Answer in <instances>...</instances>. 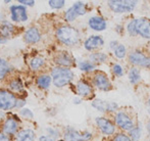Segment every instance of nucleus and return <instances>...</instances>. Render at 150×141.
<instances>
[{
    "mask_svg": "<svg viewBox=\"0 0 150 141\" xmlns=\"http://www.w3.org/2000/svg\"><path fill=\"white\" fill-rule=\"evenodd\" d=\"M55 62L62 68L63 67H71L74 64V58L67 52H61L55 57Z\"/></svg>",
    "mask_w": 150,
    "mask_h": 141,
    "instance_id": "15",
    "label": "nucleus"
},
{
    "mask_svg": "<svg viewBox=\"0 0 150 141\" xmlns=\"http://www.w3.org/2000/svg\"><path fill=\"white\" fill-rule=\"evenodd\" d=\"M115 122L122 129L127 130V131H131L134 128V124L131 118L129 117L127 113H119L115 115Z\"/></svg>",
    "mask_w": 150,
    "mask_h": 141,
    "instance_id": "8",
    "label": "nucleus"
},
{
    "mask_svg": "<svg viewBox=\"0 0 150 141\" xmlns=\"http://www.w3.org/2000/svg\"><path fill=\"white\" fill-rule=\"evenodd\" d=\"M77 90L78 93L81 96H89L92 93V88L88 83L84 81H80L77 85Z\"/></svg>",
    "mask_w": 150,
    "mask_h": 141,
    "instance_id": "20",
    "label": "nucleus"
},
{
    "mask_svg": "<svg viewBox=\"0 0 150 141\" xmlns=\"http://www.w3.org/2000/svg\"><path fill=\"white\" fill-rule=\"evenodd\" d=\"M48 132H49L50 134H53L54 137H56V136H57V132L54 131V130H52V129H48Z\"/></svg>",
    "mask_w": 150,
    "mask_h": 141,
    "instance_id": "42",
    "label": "nucleus"
},
{
    "mask_svg": "<svg viewBox=\"0 0 150 141\" xmlns=\"http://www.w3.org/2000/svg\"><path fill=\"white\" fill-rule=\"evenodd\" d=\"M117 41H112V42L110 43V47H111V48H115H115L117 47Z\"/></svg>",
    "mask_w": 150,
    "mask_h": 141,
    "instance_id": "43",
    "label": "nucleus"
},
{
    "mask_svg": "<svg viewBox=\"0 0 150 141\" xmlns=\"http://www.w3.org/2000/svg\"><path fill=\"white\" fill-rule=\"evenodd\" d=\"M94 83L97 86V88L104 90V91H106V90H108L110 88V82H109L107 76L103 73H98L95 75Z\"/></svg>",
    "mask_w": 150,
    "mask_h": 141,
    "instance_id": "12",
    "label": "nucleus"
},
{
    "mask_svg": "<svg viewBox=\"0 0 150 141\" xmlns=\"http://www.w3.org/2000/svg\"><path fill=\"white\" fill-rule=\"evenodd\" d=\"M16 98L12 93L5 90H0V109L7 111L16 106Z\"/></svg>",
    "mask_w": 150,
    "mask_h": 141,
    "instance_id": "4",
    "label": "nucleus"
},
{
    "mask_svg": "<svg viewBox=\"0 0 150 141\" xmlns=\"http://www.w3.org/2000/svg\"><path fill=\"white\" fill-rule=\"evenodd\" d=\"M129 60L132 64H136V66L144 67V68H149L150 67V57L145 56L143 53L138 51L132 52L129 56Z\"/></svg>",
    "mask_w": 150,
    "mask_h": 141,
    "instance_id": "7",
    "label": "nucleus"
},
{
    "mask_svg": "<svg viewBox=\"0 0 150 141\" xmlns=\"http://www.w3.org/2000/svg\"><path fill=\"white\" fill-rule=\"evenodd\" d=\"M56 36L61 43L69 46L76 45L80 40L79 32L69 26H62L58 28L56 31Z\"/></svg>",
    "mask_w": 150,
    "mask_h": 141,
    "instance_id": "1",
    "label": "nucleus"
},
{
    "mask_svg": "<svg viewBox=\"0 0 150 141\" xmlns=\"http://www.w3.org/2000/svg\"><path fill=\"white\" fill-rule=\"evenodd\" d=\"M148 130L150 131V123H149V125H148Z\"/></svg>",
    "mask_w": 150,
    "mask_h": 141,
    "instance_id": "45",
    "label": "nucleus"
},
{
    "mask_svg": "<svg viewBox=\"0 0 150 141\" xmlns=\"http://www.w3.org/2000/svg\"><path fill=\"white\" fill-rule=\"evenodd\" d=\"M64 3L65 2L63 1V0H50L49 1V5L51 6L52 8H56V9L63 7Z\"/></svg>",
    "mask_w": 150,
    "mask_h": 141,
    "instance_id": "32",
    "label": "nucleus"
},
{
    "mask_svg": "<svg viewBox=\"0 0 150 141\" xmlns=\"http://www.w3.org/2000/svg\"><path fill=\"white\" fill-rule=\"evenodd\" d=\"M64 141H83V137L78 131L69 128L64 133Z\"/></svg>",
    "mask_w": 150,
    "mask_h": 141,
    "instance_id": "19",
    "label": "nucleus"
},
{
    "mask_svg": "<svg viewBox=\"0 0 150 141\" xmlns=\"http://www.w3.org/2000/svg\"><path fill=\"white\" fill-rule=\"evenodd\" d=\"M112 141H131V139L125 134H119V135H117L113 138Z\"/></svg>",
    "mask_w": 150,
    "mask_h": 141,
    "instance_id": "33",
    "label": "nucleus"
},
{
    "mask_svg": "<svg viewBox=\"0 0 150 141\" xmlns=\"http://www.w3.org/2000/svg\"><path fill=\"white\" fill-rule=\"evenodd\" d=\"M149 111V113H150V108H149V111Z\"/></svg>",
    "mask_w": 150,
    "mask_h": 141,
    "instance_id": "47",
    "label": "nucleus"
},
{
    "mask_svg": "<svg viewBox=\"0 0 150 141\" xmlns=\"http://www.w3.org/2000/svg\"><path fill=\"white\" fill-rule=\"evenodd\" d=\"M39 141H54V140L51 137H49V136H41L39 138Z\"/></svg>",
    "mask_w": 150,
    "mask_h": 141,
    "instance_id": "37",
    "label": "nucleus"
},
{
    "mask_svg": "<svg viewBox=\"0 0 150 141\" xmlns=\"http://www.w3.org/2000/svg\"><path fill=\"white\" fill-rule=\"evenodd\" d=\"M129 80L132 84H136L140 80V71L137 68H132L129 72Z\"/></svg>",
    "mask_w": 150,
    "mask_h": 141,
    "instance_id": "24",
    "label": "nucleus"
},
{
    "mask_svg": "<svg viewBox=\"0 0 150 141\" xmlns=\"http://www.w3.org/2000/svg\"><path fill=\"white\" fill-rule=\"evenodd\" d=\"M0 141H9L7 135H5L4 133H0Z\"/></svg>",
    "mask_w": 150,
    "mask_h": 141,
    "instance_id": "38",
    "label": "nucleus"
},
{
    "mask_svg": "<svg viewBox=\"0 0 150 141\" xmlns=\"http://www.w3.org/2000/svg\"><path fill=\"white\" fill-rule=\"evenodd\" d=\"M16 141H35V133L30 129L22 130L16 135Z\"/></svg>",
    "mask_w": 150,
    "mask_h": 141,
    "instance_id": "18",
    "label": "nucleus"
},
{
    "mask_svg": "<svg viewBox=\"0 0 150 141\" xmlns=\"http://www.w3.org/2000/svg\"><path fill=\"white\" fill-rule=\"evenodd\" d=\"M136 20L132 21L131 23H129L128 25V32L129 34L131 36H136L138 35V33H137V26H136Z\"/></svg>",
    "mask_w": 150,
    "mask_h": 141,
    "instance_id": "29",
    "label": "nucleus"
},
{
    "mask_svg": "<svg viewBox=\"0 0 150 141\" xmlns=\"http://www.w3.org/2000/svg\"><path fill=\"white\" fill-rule=\"evenodd\" d=\"M18 122L13 119H8L5 121L3 125V133L6 135H12L16 132L18 130Z\"/></svg>",
    "mask_w": 150,
    "mask_h": 141,
    "instance_id": "17",
    "label": "nucleus"
},
{
    "mask_svg": "<svg viewBox=\"0 0 150 141\" xmlns=\"http://www.w3.org/2000/svg\"><path fill=\"white\" fill-rule=\"evenodd\" d=\"M25 100H18L16 101V107H21V106H25Z\"/></svg>",
    "mask_w": 150,
    "mask_h": 141,
    "instance_id": "41",
    "label": "nucleus"
},
{
    "mask_svg": "<svg viewBox=\"0 0 150 141\" xmlns=\"http://www.w3.org/2000/svg\"><path fill=\"white\" fill-rule=\"evenodd\" d=\"M90 58L93 62H104L107 58V56H106V54H104V53H94V54H91Z\"/></svg>",
    "mask_w": 150,
    "mask_h": 141,
    "instance_id": "30",
    "label": "nucleus"
},
{
    "mask_svg": "<svg viewBox=\"0 0 150 141\" xmlns=\"http://www.w3.org/2000/svg\"><path fill=\"white\" fill-rule=\"evenodd\" d=\"M44 64H45V62H44L43 58L34 57L33 60H31V62H30V67H31L32 70L37 71V70H39L40 68H42V67L44 66Z\"/></svg>",
    "mask_w": 150,
    "mask_h": 141,
    "instance_id": "25",
    "label": "nucleus"
},
{
    "mask_svg": "<svg viewBox=\"0 0 150 141\" xmlns=\"http://www.w3.org/2000/svg\"><path fill=\"white\" fill-rule=\"evenodd\" d=\"M9 87H10V89L13 90V91H16V92L21 91V90L23 89V83L20 79H14V80H12V81H10Z\"/></svg>",
    "mask_w": 150,
    "mask_h": 141,
    "instance_id": "26",
    "label": "nucleus"
},
{
    "mask_svg": "<svg viewBox=\"0 0 150 141\" xmlns=\"http://www.w3.org/2000/svg\"><path fill=\"white\" fill-rule=\"evenodd\" d=\"M6 41H7V39H6V38L4 37L3 35H2L1 31H0V44H4Z\"/></svg>",
    "mask_w": 150,
    "mask_h": 141,
    "instance_id": "39",
    "label": "nucleus"
},
{
    "mask_svg": "<svg viewBox=\"0 0 150 141\" xmlns=\"http://www.w3.org/2000/svg\"><path fill=\"white\" fill-rule=\"evenodd\" d=\"M115 54L119 58L125 57V55H126V47L124 45H122V44L117 45V47L115 49Z\"/></svg>",
    "mask_w": 150,
    "mask_h": 141,
    "instance_id": "28",
    "label": "nucleus"
},
{
    "mask_svg": "<svg viewBox=\"0 0 150 141\" xmlns=\"http://www.w3.org/2000/svg\"><path fill=\"white\" fill-rule=\"evenodd\" d=\"M113 73L115 74L117 76H122V68L120 66V64H115L113 66Z\"/></svg>",
    "mask_w": 150,
    "mask_h": 141,
    "instance_id": "34",
    "label": "nucleus"
},
{
    "mask_svg": "<svg viewBox=\"0 0 150 141\" xmlns=\"http://www.w3.org/2000/svg\"><path fill=\"white\" fill-rule=\"evenodd\" d=\"M82 137H83V141L88 140V139H90V138H91V134L86 132V133H84L83 135H82Z\"/></svg>",
    "mask_w": 150,
    "mask_h": 141,
    "instance_id": "40",
    "label": "nucleus"
},
{
    "mask_svg": "<svg viewBox=\"0 0 150 141\" xmlns=\"http://www.w3.org/2000/svg\"><path fill=\"white\" fill-rule=\"evenodd\" d=\"M86 13V5L83 2H76L71 7L65 12V20L67 22H73L79 16H83Z\"/></svg>",
    "mask_w": 150,
    "mask_h": 141,
    "instance_id": "5",
    "label": "nucleus"
},
{
    "mask_svg": "<svg viewBox=\"0 0 150 141\" xmlns=\"http://www.w3.org/2000/svg\"><path fill=\"white\" fill-rule=\"evenodd\" d=\"M21 4H25V5H29V6H33L34 4H35V1H33V0H31V1H29V0H20Z\"/></svg>",
    "mask_w": 150,
    "mask_h": 141,
    "instance_id": "36",
    "label": "nucleus"
},
{
    "mask_svg": "<svg viewBox=\"0 0 150 141\" xmlns=\"http://www.w3.org/2000/svg\"><path fill=\"white\" fill-rule=\"evenodd\" d=\"M37 84L39 87L41 88H48L51 84V77L50 76H47V75H43V76H40L39 78L37 79Z\"/></svg>",
    "mask_w": 150,
    "mask_h": 141,
    "instance_id": "22",
    "label": "nucleus"
},
{
    "mask_svg": "<svg viewBox=\"0 0 150 141\" xmlns=\"http://www.w3.org/2000/svg\"><path fill=\"white\" fill-rule=\"evenodd\" d=\"M148 102H149V106H150V98H149V101Z\"/></svg>",
    "mask_w": 150,
    "mask_h": 141,
    "instance_id": "46",
    "label": "nucleus"
},
{
    "mask_svg": "<svg viewBox=\"0 0 150 141\" xmlns=\"http://www.w3.org/2000/svg\"><path fill=\"white\" fill-rule=\"evenodd\" d=\"M74 101H75V103H77V104L81 103V100H80V99H75Z\"/></svg>",
    "mask_w": 150,
    "mask_h": 141,
    "instance_id": "44",
    "label": "nucleus"
},
{
    "mask_svg": "<svg viewBox=\"0 0 150 141\" xmlns=\"http://www.w3.org/2000/svg\"><path fill=\"white\" fill-rule=\"evenodd\" d=\"M21 115H24V117H27V118H31V119L34 117L33 113H32L30 109H23V111H21Z\"/></svg>",
    "mask_w": 150,
    "mask_h": 141,
    "instance_id": "35",
    "label": "nucleus"
},
{
    "mask_svg": "<svg viewBox=\"0 0 150 141\" xmlns=\"http://www.w3.org/2000/svg\"><path fill=\"white\" fill-rule=\"evenodd\" d=\"M51 77L53 78V84L56 87H63L67 85L73 80L74 74L67 68H55L51 72Z\"/></svg>",
    "mask_w": 150,
    "mask_h": 141,
    "instance_id": "2",
    "label": "nucleus"
},
{
    "mask_svg": "<svg viewBox=\"0 0 150 141\" xmlns=\"http://www.w3.org/2000/svg\"><path fill=\"white\" fill-rule=\"evenodd\" d=\"M40 38H41V35H40V32L37 28H30L25 33V41L27 43H37L40 40Z\"/></svg>",
    "mask_w": 150,
    "mask_h": 141,
    "instance_id": "16",
    "label": "nucleus"
},
{
    "mask_svg": "<svg viewBox=\"0 0 150 141\" xmlns=\"http://www.w3.org/2000/svg\"><path fill=\"white\" fill-rule=\"evenodd\" d=\"M130 134H131V137H132L133 141H138L139 138H140V135H141V131L138 127H136V128H133V129L131 130Z\"/></svg>",
    "mask_w": 150,
    "mask_h": 141,
    "instance_id": "31",
    "label": "nucleus"
},
{
    "mask_svg": "<svg viewBox=\"0 0 150 141\" xmlns=\"http://www.w3.org/2000/svg\"><path fill=\"white\" fill-rule=\"evenodd\" d=\"M136 26H137V33L141 35L142 37L150 38V22L147 18H139L136 20Z\"/></svg>",
    "mask_w": 150,
    "mask_h": 141,
    "instance_id": "9",
    "label": "nucleus"
},
{
    "mask_svg": "<svg viewBox=\"0 0 150 141\" xmlns=\"http://www.w3.org/2000/svg\"><path fill=\"white\" fill-rule=\"evenodd\" d=\"M10 71V67L8 64V62L3 58H0V80H2L3 78H5V76L7 75V73Z\"/></svg>",
    "mask_w": 150,
    "mask_h": 141,
    "instance_id": "23",
    "label": "nucleus"
},
{
    "mask_svg": "<svg viewBox=\"0 0 150 141\" xmlns=\"http://www.w3.org/2000/svg\"><path fill=\"white\" fill-rule=\"evenodd\" d=\"M79 68L81 71H84V72H91L95 69V66L90 62H80L79 64Z\"/></svg>",
    "mask_w": 150,
    "mask_h": 141,
    "instance_id": "27",
    "label": "nucleus"
},
{
    "mask_svg": "<svg viewBox=\"0 0 150 141\" xmlns=\"http://www.w3.org/2000/svg\"><path fill=\"white\" fill-rule=\"evenodd\" d=\"M1 33H2V35L4 36V37L7 39L8 37H10L12 34H13V32H14V27L12 26L10 23H8V22H2V24H1Z\"/></svg>",
    "mask_w": 150,
    "mask_h": 141,
    "instance_id": "21",
    "label": "nucleus"
},
{
    "mask_svg": "<svg viewBox=\"0 0 150 141\" xmlns=\"http://www.w3.org/2000/svg\"><path fill=\"white\" fill-rule=\"evenodd\" d=\"M103 44H104V41H103V39L100 36H91L85 41L84 46H85L86 49L91 51V50H94L98 47H101Z\"/></svg>",
    "mask_w": 150,
    "mask_h": 141,
    "instance_id": "13",
    "label": "nucleus"
},
{
    "mask_svg": "<svg viewBox=\"0 0 150 141\" xmlns=\"http://www.w3.org/2000/svg\"><path fill=\"white\" fill-rule=\"evenodd\" d=\"M96 123L98 125L99 129L106 135H111L115 133V126L112 125L109 120L105 119V118H97Z\"/></svg>",
    "mask_w": 150,
    "mask_h": 141,
    "instance_id": "10",
    "label": "nucleus"
},
{
    "mask_svg": "<svg viewBox=\"0 0 150 141\" xmlns=\"http://www.w3.org/2000/svg\"><path fill=\"white\" fill-rule=\"evenodd\" d=\"M10 12H11L10 18L13 22H26L28 20L27 10L23 5H12L10 7Z\"/></svg>",
    "mask_w": 150,
    "mask_h": 141,
    "instance_id": "6",
    "label": "nucleus"
},
{
    "mask_svg": "<svg viewBox=\"0 0 150 141\" xmlns=\"http://www.w3.org/2000/svg\"><path fill=\"white\" fill-rule=\"evenodd\" d=\"M92 106L99 111H113L117 108V104L115 102H106L100 99H96L92 102Z\"/></svg>",
    "mask_w": 150,
    "mask_h": 141,
    "instance_id": "11",
    "label": "nucleus"
},
{
    "mask_svg": "<svg viewBox=\"0 0 150 141\" xmlns=\"http://www.w3.org/2000/svg\"><path fill=\"white\" fill-rule=\"evenodd\" d=\"M136 1H130V0H112L108 1V6L117 13H127L131 12L136 6Z\"/></svg>",
    "mask_w": 150,
    "mask_h": 141,
    "instance_id": "3",
    "label": "nucleus"
},
{
    "mask_svg": "<svg viewBox=\"0 0 150 141\" xmlns=\"http://www.w3.org/2000/svg\"><path fill=\"white\" fill-rule=\"evenodd\" d=\"M89 26L92 30L103 31L106 29V22L104 21V18L100 16H93L89 20Z\"/></svg>",
    "mask_w": 150,
    "mask_h": 141,
    "instance_id": "14",
    "label": "nucleus"
}]
</instances>
